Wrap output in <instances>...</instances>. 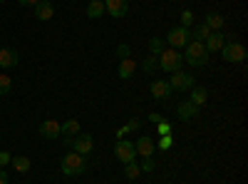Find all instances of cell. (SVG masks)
Instances as JSON below:
<instances>
[{"label": "cell", "mask_w": 248, "mask_h": 184, "mask_svg": "<svg viewBox=\"0 0 248 184\" xmlns=\"http://www.w3.org/2000/svg\"><path fill=\"white\" fill-rule=\"evenodd\" d=\"M60 169L65 177H79L87 172V157H82L77 152H67L65 157H62L60 162Z\"/></svg>", "instance_id": "cell-1"}, {"label": "cell", "mask_w": 248, "mask_h": 184, "mask_svg": "<svg viewBox=\"0 0 248 184\" xmlns=\"http://www.w3.org/2000/svg\"><path fill=\"white\" fill-rule=\"evenodd\" d=\"M181 57H184V63H189L191 67H201V65L209 63V52H206L203 43H196V40H191V43L184 48Z\"/></svg>", "instance_id": "cell-2"}, {"label": "cell", "mask_w": 248, "mask_h": 184, "mask_svg": "<svg viewBox=\"0 0 248 184\" xmlns=\"http://www.w3.org/2000/svg\"><path fill=\"white\" fill-rule=\"evenodd\" d=\"M156 60H159V67H161L164 72H176V70H181V65H184L181 52H176L174 48H167Z\"/></svg>", "instance_id": "cell-3"}, {"label": "cell", "mask_w": 248, "mask_h": 184, "mask_svg": "<svg viewBox=\"0 0 248 184\" xmlns=\"http://www.w3.org/2000/svg\"><path fill=\"white\" fill-rule=\"evenodd\" d=\"M67 139H70V145H72V152H77V154H82V157H87V154L94 152V139H92V134H87V132H79V134L67 137Z\"/></svg>", "instance_id": "cell-4"}, {"label": "cell", "mask_w": 248, "mask_h": 184, "mask_svg": "<svg viewBox=\"0 0 248 184\" xmlns=\"http://www.w3.org/2000/svg\"><path fill=\"white\" fill-rule=\"evenodd\" d=\"M167 43L174 48V50H181V48H186L191 43V30L189 28H171L169 33H167Z\"/></svg>", "instance_id": "cell-5"}, {"label": "cell", "mask_w": 248, "mask_h": 184, "mask_svg": "<svg viewBox=\"0 0 248 184\" xmlns=\"http://www.w3.org/2000/svg\"><path fill=\"white\" fill-rule=\"evenodd\" d=\"M169 85H171V90H176V92H189L191 87H196V80H194L191 72H181V70H176V72H171Z\"/></svg>", "instance_id": "cell-6"}, {"label": "cell", "mask_w": 248, "mask_h": 184, "mask_svg": "<svg viewBox=\"0 0 248 184\" xmlns=\"http://www.w3.org/2000/svg\"><path fill=\"white\" fill-rule=\"evenodd\" d=\"M221 57L226 60V63H243V60H246V45H241V43H226L221 50Z\"/></svg>", "instance_id": "cell-7"}, {"label": "cell", "mask_w": 248, "mask_h": 184, "mask_svg": "<svg viewBox=\"0 0 248 184\" xmlns=\"http://www.w3.org/2000/svg\"><path fill=\"white\" fill-rule=\"evenodd\" d=\"M114 157L122 162V165H129V162H134V157H137L134 142H129V139H117V145H114Z\"/></svg>", "instance_id": "cell-8"}, {"label": "cell", "mask_w": 248, "mask_h": 184, "mask_svg": "<svg viewBox=\"0 0 248 184\" xmlns=\"http://www.w3.org/2000/svg\"><path fill=\"white\" fill-rule=\"evenodd\" d=\"M105 13L112 17H124L129 13V0H105Z\"/></svg>", "instance_id": "cell-9"}, {"label": "cell", "mask_w": 248, "mask_h": 184, "mask_svg": "<svg viewBox=\"0 0 248 184\" xmlns=\"http://www.w3.org/2000/svg\"><path fill=\"white\" fill-rule=\"evenodd\" d=\"M149 92H152L154 100H169L174 90H171V85H169V80H154L152 87H149Z\"/></svg>", "instance_id": "cell-10"}, {"label": "cell", "mask_w": 248, "mask_h": 184, "mask_svg": "<svg viewBox=\"0 0 248 184\" xmlns=\"http://www.w3.org/2000/svg\"><path fill=\"white\" fill-rule=\"evenodd\" d=\"M20 63V55L15 48H3L0 50V70H13Z\"/></svg>", "instance_id": "cell-11"}, {"label": "cell", "mask_w": 248, "mask_h": 184, "mask_svg": "<svg viewBox=\"0 0 248 184\" xmlns=\"http://www.w3.org/2000/svg\"><path fill=\"white\" fill-rule=\"evenodd\" d=\"M134 150H137V154H141V157H154V152H156V142H154L152 137H147V134H141V137L137 139Z\"/></svg>", "instance_id": "cell-12"}, {"label": "cell", "mask_w": 248, "mask_h": 184, "mask_svg": "<svg viewBox=\"0 0 248 184\" xmlns=\"http://www.w3.org/2000/svg\"><path fill=\"white\" fill-rule=\"evenodd\" d=\"M226 45V35L218 30V33H211L209 37L203 40V48H206V52H218L221 48Z\"/></svg>", "instance_id": "cell-13"}, {"label": "cell", "mask_w": 248, "mask_h": 184, "mask_svg": "<svg viewBox=\"0 0 248 184\" xmlns=\"http://www.w3.org/2000/svg\"><path fill=\"white\" fill-rule=\"evenodd\" d=\"M196 115H199V107L194 105V102H189V100L181 102V105L176 107V117H179L181 122H189V119H194Z\"/></svg>", "instance_id": "cell-14"}, {"label": "cell", "mask_w": 248, "mask_h": 184, "mask_svg": "<svg viewBox=\"0 0 248 184\" xmlns=\"http://www.w3.org/2000/svg\"><path fill=\"white\" fill-rule=\"evenodd\" d=\"M40 137L43 139H55V137H60V122H55V119H45L43 125H40Z\"/></svg>", "instance_id": "cell-15"}, {"label": "cell", "mask_w": 248, "mask_h": 184, "mask_svg": "<svg viewBox=\"0 0 248 184\" xmlns=\"http://www.w3.org/2000/svg\"><path fill=\"white\" fill-rule=\"evenodd\" d=\"M203 25L209 28L211 33H218V30H223V25H226V17L221 15V13H206V20H203Z\"/></svg>", "instance_id": "cell-16"}, {"label": "cell", "mask_w": 248, "mask_h": 184, "mask_svg": "<svg viewBox=\"0 0 248 184\" xmlns=\"http://www.w3.org/2000/svg\"><path fill=\"white\" fill-rule=\"evenodd\" d=\"M52 15H55V8H52L50 0H40V3L35 5V17L37 20H43V23H45V20H50Z\"/></svg>", "instance_id": "cell-17"}, {"label": "cell", "mask_w": 248, "mask_h": 184, "mask_svg": "<svg viewBox=\"0 0 248 184\" xmlns=\"http://www.w3.org/2000/svg\"><path fill=\"white\" fill-rule=\"evenodd\" d=\"M134 72H137V63H134L132 57L122 60V63H119V67H117V75H119L122 80H129V77H132Z\"/></svg>", "instance_id": "cell-18"}, {"label": "cell", "mask_w": 248, "mask_h": 184, "mask_svg": "<svg viewBox=\"0 0 248 184\" xmlns=\"http://www.w3.org/2000/svg\"><path fill=\"white\" fill-rule=\"evenodd\" d=\"M189 92H191L189 95V102H194L196 107L206 105V100H209V90H203V87H191Z\"/></svg>", "instance_id": "cell-19"}, {"label": "cell", "mask_w": 248, "mask_h": 184, "mask_svg": "<svg viewBox=\"0 0 248 184\" xmlns=\"http://www.w3.org/2000/svg\"><path fill=\"white\" fill-rule=\"evenodd\" d=\"M102 15H107V13H105V0H92V3L87 5V17L97 20V17H102Z\"/></svg>", "instance_id": "cell-20"}, {"label": "cell", "mask_w": 248, "mask_h": 184, "mask_svg": "<svg viewBox=\"0 0 248 184\" xmlns=\"http://www.w3.org/2000/svg\"><path fill=\"white\" fill-rule=\"evenodd\" d=\"M60 134H65V137H75V134H79V122H77V119L62 122V125H60Z\"/></svg>", "instance_id": "cell-21"}, {"label": "cell", "mask_w": 248, "mask_h": 184, "mask_svg": "<svg viewBox=\"0 0 248 184\" xmlns=\"http://www.w3.org/2000/svg\"><path fill=\"white\" fill-rule=\"evenodd\" d=\"M10 167L15 169V172H30V159L28 157H23V154H17V157H13L10 159Z\"/></svg>", "instance_id": "cell-22"}, {"label": "cell", "mask_w": 248, "mask_h": 184, "mask_svg": "<svg viewBox=\"0 0 248 184\" xmlns=\"http://www.w3.org/2000/svg\"><path fill=\"white\" fill-rule=\"evenodd\" d=\"M189 30H191V40H196V43H203V40L211 35V30L206 28L203 23H201V25H191Z\"/></svg>", "instance_id": "cell-23"}, {"label": "cell", "mask_w": 248, "mask_h": 184, "mask_svg": "<svg viewBox=\"0 0 248 184\" xmlns=\"http://www.w3.org/2000/svg\"><path fill=\"white\" fill-rule=\"evenodd\" d=\"M149 50H152L154 57H159L164 50H167V48H164V40H161V37H152V40H149Z\"/></svg>", "instance_id": "cell-24"}, {"label": "cell", "mask_w": 248, "mask_h": 184, "mask_svg": "<svg viewBox=\"0 0 248 184\" xmlns=\"http://www.w3.org/2000/svg\"><path fill=\"white\" fill-rule=\"evenodd\" d=\"M124 174H127V179H137L141 174V169H139L137 162H129V165H124Z\"/></svg>", "instance_id": "cell-25"}, {"label": "cell", "mask_w": 248, "mask_h": 184, "mask_svg": "<svg viewBox=\"0 0 248 184\" xmlns=\"http://www.w3.org/2000/svg\"><path fill=\"white\" fill-rule=\"evenodd\" d=\"M10 90H13V80H10V75H0V97L8 95Z\"/></svg>", "instance_id": "cell-26"}, {"label": "cell", "mask_w": 248, "mask_h": 184, "mask_svg": "<svg viewBox=\"0 0 248 184\" xmlns=\"http://www.w3.org/2000/svg\"><path fill=\"white\" fill-rule=\"evenodd\" d=\"M156 67H159V60H156L154 55H149V57L141 63V70H144V72H154Z\"/></svg>", "instance_id": "cell-27"}, {"label": "cell", "mask_w": 248, "mask_h": 184, "mask_svg": "<svg viewBox=\"0 0 248 184\" xmlns=\"http://www.w3.org/2000/svg\"><path fill=\"white\" fill-rule=\"evenodd\" d=\"M194 25V10H181V28Z\"/></svg>", "instance_id": "cell-28"}, {"label": "cell", "mask_w": 248, "mask_h": 184, "mask_svg": "<svg viewBox=\"0 0 248 184\" xmlns=\"http://www.w3.org/2000/svg\"><path fill=\"white\" fill-rule=\"evenodd\" d=\"M171 145H174L171 134H164V137H159V142H156V150H171Z\"/></svg>", "instance_id": "cell-29"}, {"label": "cell", "mask_w": 248, "mask_h": 184, "mask_svg": "<svg viewBox=\"0 0 248 184\" xmlns=\"http://www.w3.org/2000/svg\"><path fill=\"white\" fill-rule=\"evenodd\" d=\"M156 134H159V137H164V134H171V125H169L167 119H164V122H159V125H156Z\"/></svg>", "instance_id": "cell-30"}, {"label": "cell", "mask_w": 248, "mask_h": 184, "mask_svg": "<svg viewBox=\"0 0 248 184\" xmlns=\"http://www.w3.org/2000/svg\"><path fill=\"white\" fill-rule=\"evenodd\" d=\"M129 52H132V48H129L127 43H122V45L117 48V57H119V60H127V57H129Z\"/></svg>", "instance_id": "cell-31"}, {"label": "cell", "mask_w": 248, "mask_h": 184, "mask_svg": "<svg viewBox=\"0 0 248 184\" xmlns=\"http://www.w3.org/2000/svg\"><path fill=\"white\" fill-rule=\"evenodd\" d=\"M154 167H156V165H154V157H144V165H141L139 169H141V172H154Z\"/></svg>", "instance_id": "cell-32"}, {"label": "cell", "mask_w": 248, "mask_h": 184, "mask_svg": "<svg viewBox=\"0 0 248 184\" xmlns=\"http://www.w3.org/2000/svg\"><path fill=\"white\" fill-rule=\"evenodd\" d=\"M10 159H13L10 152H0V167H8V165H10Z\"/></svg>", "instance_id": "cell-33"}, {"label": "cell", "mask_w": 248, "mask_h": 184, "mask_svg": "<svg viewBox=\"0 0 248 184\" xmlns=\"http://www.w3.org/2000/svg\"><path fill=\"white\" fill-rule=\"evenodd\" d=\"M127 127H129V132L139 130V127H141V119H137V117H134V119H129V122H127Z\"/></svg>", "instance_id": "cell-34"}, {"label": "cell", "mask_w": 248, "mask_h": 184, "mask_svg": "<svg viewBox=\"0 0 248 184\" xmlns=\"http://www.w3.org/2000/svg\"><path fill=\"white\" fill-rule=\"evenodd\" d=\"M17 3L23 5V8H35V5L40 3V0H17Z\"/></svg>", "instance_id": "cell-35"}, {"label": "cell", "mask_w": 248, "mask_h": 184, "mask_svg": "<svg viewBox=\"0 0 248 184\" xmlns=\"http://www.w3.org/2000/svg\"><path fill=\"white\" fill-rule=\"evenodd\" d=\"M127 132H129V127L124 125V127H119V130H117L114 134H117V139H124V137H127Z\"/></svg>", "instance_id": "cell-36"}, {"label": "cell", "mask_w": 248, "mask_h": 184, "mask_svg": "<svg viewBox=\"0 0 248 184\" xmlns=\"http://www.w3.org/2000/svg\"><path fill=\"white\" fill-rule=\"evenodd\" d=\"M147 119L152 122V125H159V122H164V117H161V115H154V112H152V115H149Z\"/></svg>", "instance_id": "cell-37"}, {"label": "cell", "mask_w": 248, "mask_h": 184, "mask_svg": "<svg viewBox=\"0 0 248 184\" xmlns=\"http://www.w3.org/2000/svg\"><path fill=\"white\" fill-rule=\"evenodd\" d=\"M8 182H10L8 172H3V169H0V184H8Z\"/></svg>", "instance_id": "cell-38"}, {"label": "cell", "mask_w": 248, "mask_h": 184, "mask_svg": "<svg viewBox=\"0 0 248 184\" xmlns=\"http://www.w3.org/2000/svg\"><path fill=\"white\" fill-rule=\"evenodd\" d=\"M0 3H5V0H0Z\"/></svg>", "instance_id": "cell-39"}]
</instances>
